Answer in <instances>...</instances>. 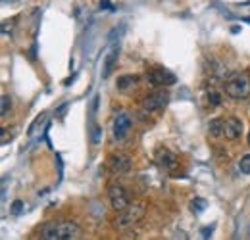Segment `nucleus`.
<instances>
[{
    "label": "nucleus",
    "mask_w": 250,
    "mask_h": 240,
    "mask_svg": "<svg viewBox=\"0 0 250 240\" xmlns=\"http://www.w3.org/2000/svg\"><path fill=\"white\" fill-rule=\"evenodd\" d=\"M41 239L44 240H75L81 239V227L73 221H50L42 225Z\"/></svg>",
    "instance_id": "obj_1"
},
{
    "label": "nucleus",
    "mask_w": 250,
    "mask_h": 240,
    "mask_svg": "<svg viewBox=\"0 0 250 240\" xmlns=\"http://www.w3.org/2000/svg\"><path fill=\"white\" fill-rule=\"evenodd\" d=\"M110 6H112V4H110V0H102V2H100V8H102V10H108Z\"/></svg>",
    "instance_id": "obj_20"
},
{
    "label": "nucleus",
    "mask_w": 250,
    "mask_h": 240,
    "mask_svg": "<svg viewBox=\"0 0 250 240\" xmlns=\"http://www.w3.org/2000/svg\"><path fill=\"white\" fill-rule=\"evenodd\" d=\"M208 133L212 137H221L223 135V120H212L208 123Z\"/></svg>",
    "instance_id": "obj_13"
},
{
    "label": "nucleus",
    "mask_w": 250,
    "mask_h": 240,
    "mask_svg": "<svg viewBox=\"0 0 250 240\" xmlns=\"http://www.w3.org/2000/svg\"><path fill=\"white\" fill-rule=\"evenodd\" d=\"M146 81H148V85H152L156 89H160V87H171V85L177 83L175 75L169 69H166V67H156L150 73H146Z\"/></svg>",
    "instance_id": "obj_6"
},
{
    "label": "nucleus",
    "mask_w": 250,
    "mask_h": 240,
    "mask_svg": "<svg viewBox=\"0 0 250 240\" xmlns=\"http://www.w3.org/2000/svg\"><path fill=\"white\" fill-rule=\"evenodd\" d=\"M167 102H169V92L164 89H158L145 96L141 108H143V112L152 114V112H158V110H164L167 106Z\"/></svg>",
    "instance_id": "obj_4"
},
{
    "label": "nucleus",
    "mask_w": 250,
    "mask_h": 240,
    "mask_svg": "<svg viewBox=\"0 0 250 240\" xmlns=\"http://www.w3.org/2000/svg\"><path fill=\"white\" fill-rule=\"evenodd\" d=\"M206 206H208V202L204 198H192L190 200V210L194 211V213H202V211L206 210Z\"/></svg>",
    "instance_id": "obj_14"
},
{
    "label": "nucleus",
    "mask_w": 250,
    "mask_h": 240,
    "mask_svg": "<svg viewBox=\"0 0 250 240\" xmlns=\"http://www.w3.org/2000/svg\"><path fill=\"white\" fill-rule=\"evenodd\" d=\"M108 200H110V206L116 211H124L125 208L131 204L125 186L120 184V182H114V184L108 186Z\"/></svg>",
    "instance_id": "obj_5"
},
{
    "label": "nucleus",
    "mask_w": 250,
    "mask_h": 240,
    "mask_svg": "<svg viewBox=\"0 0 250 240\" xmlns=\"http://www.w3.org/2000/svg\"><path fill=\"white\" fill-rule=\"evenodd\" d=\"M21 211H23V202L21 200H14L12 206H10V213L12 215H20Z\"/></svg>",
    "instance_id": "obj_18"
},
{
    "label": "nucleus",
    "mask_w": 250,
    "mask_h": 240,
    "mask_svg": "<svg viewBox=\"0 0 250 240\" xmlns=\"http://www.w3.org/2000/svg\"><path fill=\"white\" fill-rule=\"evenodd\" d=\"M2 110H0V116L2 118H6L8 114H10V110H12V98L8 96V94H2Z\"/></svg>",
    "instance_id": "obj_15"
},
{
    "label": "nucleus",
    "mask_w": 250,
    "mask_h": 240,
    "mask_svg": "<svg viewBox=\"0 0 250 240\" xmlns=\"http://www.w3.org/2000/svg\"><path fill=\"white\" fill-rule=\"evenodd\" d=\"M100 135H102V129H94V133H93V144H98L100 142Z\"/></svg>",
    "instance_id": "obj_19"
},
{
    "label": "nucleus",
    "mask_w": 250,
    "mask_h": 240,
    "mask_svg": "<svg viewBox=\"0 0 250 240\" xmlns=\"http://www.w3.org/2000/svg\"><path fill=\"white\" fill-rule=\"evenodd\" d=\"M108 163H110L112 173H116V175H125L133 167V161H131V158L127 154H112Z\"/></svg>",
    "instance_id": "obj_8"
},
{
    "label": "nucleus",
    "mask_w": 250,
    "mask_h": 240,
    "mask_svg": "<svg viewBox=\"0 0 250 240\" xmlns=\"http://www.w3.org/2000/svg\"><path fill=\"white\" fill-rule=\"evenodd\" d=\"M145 211H146V208H145V204H143V202L129 204L124 211H120V215H118V219H116L114 227H116L118 231H125V229H129L131 225H135L137 221H141V219H143Z\"/></svg>",
    "instance_id": "obj_3"
},
{
    "label": "nucleus",
    "mask_w": 250,
    "mask_h": 240,
    "mask_svg": "<svg viewBox=\"0 0 250 240\" xmlns=\"http://www.w3.org/2000/svg\"><path fill=\"white\" fill-rule=\"evenodd\" d=\"M245 21H249V23H250V18H245Z\"/></svg>",
    "instance_id": "obj_21"
},
{
    "label": "nucleus",
    "mask_w": 250,
    "mask_h": 240,
    "mask_svg": "<svg viewBox=\"0 0 250 240\" xmlns=\"http://www.w3.org/2000/svg\"><path fill=\"white\" fill-rule=\"evenodd\" d=\"M243 133V121L237 118H227L223 121V137L229 140H237Z\"/></svg>",
    "instance_id": "obj_10"
},
{
    "label": "nucleus",
    "mask_w": 250,
    "mask_h": 240,
    "mask_svg": "<svg viewBox=\"0 0 250 240\" xmlns=\"http://www.w3.org/2000/svg\"><path fill=\"white\" fill-rule=\"evenodd\" d=\"M139 75H133V73H127V75H122V77H118V81H116V89L120 90V92H129V90L137 89V85H139Z\"/></svg>",
    "instance_id": "obj_11"
},
{
    "label": "nucleus",
    "mask_w": 250,
    "mask_h": 240,
    "mask_svg": "<svg viewBox=\"0 0 250 240\" xmlns=\"http://www.w3.org/2000/svg\"><path fill=\"white\" fill-rule=\"evenodd\" d=\"M239 169H241L243 175H250V154H247V156L241 158V161H239Z\"/></svg>",
    "instance_id": "obj_17"
},
{
    "label": "nucleus",
    "mask_w": 250,
    "mask_h": 240,
    "mask_svg": "<svg viewBox=\"0 0 250 240\" xmlns=\"http://www.w3.org/2000/svg\"><path fill=\"white\" fill-rule=\"evenodd\" d=\"M225 94L233 100H245L250 96V75L241 71V73H233L227 81H225Z\"/></svg>",
    "instance_id": "obj_2"
},
{
    "label": "nucleus",
    "mask_w": 250,
    "mask_h": 240,
    "mask_svg": "<svg viewBox=\"0 0 250 240\" xmlns=\"http://www.w3.org/2000/svg\"><path fill=\"white\" fill-rule=\"evenodd\" d=\"M118 56H120V48H112V50L108 52V56L104 58V69H102V77H104V79L110 77V73H112V69H114L116 61H118Z\"/></svg>",
    "instance_id": "obj_12"
},
{
    "label": "nucleus",
    "mask_w": 250,
    "mask_h": 240,
    "mask_svg": "<svg viewBox=\"0 0 250 240\" xmlns=\"http://www.w3.org/2000/svg\"><path fill=\"white\" fill-rule=\"evenodd\" d=\"M154 158H156L158 165L164 167L166 171H175L177 169V163H179L177 161V156L173 152H169L167 148H158Z\"/></svg>",
    "instance_id": "obj_9"
},
{
    "label": "nucleus",
    "mask_w": 250,
    "mask_h": 240,
    "mask_svg": "<svg viewBox=\"0 0 250 240\" xmlns=\"http://www.w3.org/2000/svg\"><path fill=\"white\" fill-rule=\"evenodd\" d=\"M249 144H250V133H249Z\"/></svg>",
    "instance_id": "obj_22"
},
{
    "label": "nucleus",
    "mask_w": 250,
    "mask_h": 240,
    "mask_svg": "<svg viewBox=\"0 0 250 240\" xmlns=\"http://www.w3.org/2000/svg\"><path fill=\"white\" fill-rule=\"evenodd\" d=\"M208 102H210V106H221L223 98L216 89H210L208 90Z\"/></svg>",
    "instance_id": "obj_16"
},
{
    "label": "nucleus",
    "mask_w": 250,
    "mask_h": 240,
    "mask_svg": "<svg viewBox=\"0 0 250 240\" xmlns=\"http://www.w3.org/2000/svg\"><path fill=\"white\" fill-rule=\"evenodd\" d=\"M131 127H133V120H131L129 112H120V114L114 118V125H112L114 139H116V140H124L125 137L129 135Z\"/></svg>",
    "instance_id": "obj_7"
}]
</instances>
